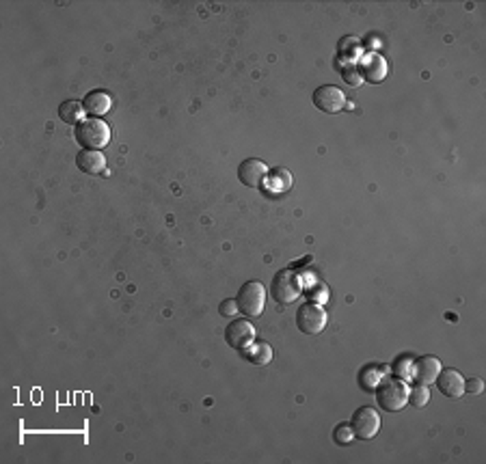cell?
Masks as SVG:
<instances>
[{
	"mask_svg": "<svg viewBox=\"0 0 486 464\" xmlns=\"http://www.w3.org/2000/svg\"><path fill=\"white\" fill-rule=\"evenodd\" d=\"M313 287H315V289H311V302H324V300H327V296H329L327 285L318 283V285H313Z\"/></svg>",
	"mask_w": 486,
	"mask_h": 464,
	"instance_id": "cell-23",
	"label": "cell"
},
{
	"mask_svg": "<svg viewBox=\"0 0 486 464\" xmlns=\"http://www.w3.org/2000/svg\"><path fill=\"white\" fill-rule=\"evenodd\" d=\"M437 386H439V391L452 400L465 396V378L460 376L458 369H441V373L437 376Z\"/></svg>",
	"mask_w": 486,
	"mask_h": 464,
	"instance_id": "cell-10",
	"label": "cell"
},
{
	"mask_svg": "<svg viewBox=\"0 0 486 464\" xmlns=\"http://www.w3.org/2000/svg\"><path fill=\"white\" fill-rule=\"evenodd\" d=\"M85 106L80 104L78 100H65L61 106H59V117H61V121H65V123H69V125H74V123H78L80 119L85 117Z\"/></svg>",
	"mask_w": 486,
	"mask_h": 464,
	"instance_id": "cell-16",
	"label": "cell"
},
{
	"mask_svg": "<svg viewBox=\"0 0 486 464\" xmlns=\"http://www.w3.org/2000/svg\"><path fill=\"white\" fill-rule=\"evenodd\" d=\"M313 106L327 115H338L346 108V96L333 85H322L313 91Z\"/></svg>",
	"mask_w": 486,
	"mask_h": 464,
	"instance_id": "cell-7",
	"label": "cell"
},
{
	"mask_svg": "<svg viewBox=\"0 0 486 464\" xmlns=\"http://www.w3.org/2000/svg\"><path fill=\"white\" fill-rule=\"evenodd\" d=\"M303 292V279L296 274V270H281L275 274L270 294L277 302L281 304H292Z\"/></svg>",
	"mask_w": 486,
	"mask_h": 464,
	"instance_id": "cell-4",
	"label": "cell"
},
{
	"mask_svg": "<svg viewBox=\"0 0 486 464\" xmlns=\"http://www.w3.org/2000/svg\"><path fill=\"white\" fill-rule=\"evenodd\" d=\"M266 175H268V167L258 158H249L245 163H240L238 167V180L249 188H262L266 182Z\"/></svg>",
	"mask_w": 486,
	"mask_h": 464,
	"instance_id": "cell-9",
	"label": "cell"
},
{
	"mask_svg": "<svg viewBox=\"0 0 486 464\" xmlns=\"http://www.w3.org/2000/svg\"><path fill=\"white\" fill-rule=\"evenodd\" d=\"M385 376V367H368L361 371V386H363V391H374L376 389V384L383 380Z\"/></svg>",
	"mask_w": 486,
	"mask_h": 464,
	"instance_id": "cell-18",
	"label": "cell"
},
{
	"mask_svg": "<svg viewBox=\"0 0 486 464\" xmlns=\"http://www.w3.org/2000/svg\"><path fill=\"white\" fill-rule=\"evenodd\" d=\"M76 140L85 149H98L102 151L111 143V128L102 119H87L80 121L76 128Z\"/></svg>",
	"mask_w": 486,
	"mask_h": 464,
	"instance_id": "cell-2",
	"label": "cell"
},
{
	"mask_svg": "<svg viewBox=\"0 0 486 464\" xmlns=\"http://www.w3.org/2000/svg\"><path fill=\"white\" fill-rule=\"evenodd\" d=\"M296 324L298 331L305 335H320L327 326V314H324V309L315 302H303L296 311Z\"/></svg>",
	"mask_w": 486,
	"mask_h": 464,
	"instance_id": "cell-5",
	"label": "cell"
},
{
	"mask_svg": "<svg viewBox=\"0 0 486 464\" xmlns=\"http://www.w3.org/2000/svg\"><path fill=\"white\" fill-rule=\"evenodd\" d=\"M376 400L387 413H398L409 402V386L402 378H385L376 384Z\"/></svg>",
	"mask_w": 486,
	"mask_h": 464,
	"instance_id": "cell-1",
	"label": "cell"
},
{
	"mask_svg": "<svg viewBox=\"0 0 486 464\" xmlns=\"http://www.w3.org/2000/svg\"><path fill=\"white\" fill-rule=\"evenodd\" d=\"M218 311H221V316H236V311H240V309H238L236 300H225V302H221Z\"/></svg>",
	"mask_w": 486,
	"mask_h": 464,
	"instance_id": "cell-24",
	"label": "cell"
},
{
	"mask_svg": "<svg viewBox=\"0 0 486 464\" xmlns=\"http://www.w3.org/2000/svg\"><path fill=\"white\" fill-rule=\"evenodd\" d=\"M242 356L258 367H264L273 361V348L266 341H253L251 346H247L245 350H242Z\"/></svg>",
	"mask_w": 486,
	"mask_h": 464,
	"instance_id": "cell-15",
	"label": "cell"
},
{
	"mask_svg": "<svg viewBox=\"0 0 486 464\" xmlns=\"http://www.w3.org/2000/svg\"><path fill=\"white\" fill-rule=\"evenodd\" d=\"M238 309L247 318H260L264 314V306H266V289L260 281H249L240 287L238 292Z\"/></svg>",
	"mask_w": 486,
	"mask_h": 464,
	"instance_id": "cell-3",
	"label": "cell"
},
{
	"mask_svg": "<svg viewBox=\"0 0 486 464\" xmlns=\"http://www.w3.org/2000/svg\"><path fill=\"white\" fill-rule=\"evenodd\" d=\"M255 339V329L249 320H231L225 329V341L233 350H245Z\"/></svg>",
	"mask_w": 486,
	"mask_h": 464,
	"instance_id": "cell-8",
	"label": "cell"
},
{
	"mask_svg": "<svg viewBox=\"0 0 486 464\" xmlns=\"http://www.w3.org/2000/svg\"><path fill=\"white\" fill-rule=\"evenodd\" d=\"M266 182H268V192L270 195H283V192H288L292 188V175L285 169L270 171V177Z\"/></svg>",
	"mask_w": 486,
	"mask_h": 464,
	"instance_id": "cell-17",
	"label": "cell"
},
{
	"mask_svg": "<svg viewBox=\"0 0 486 464\" xmlns=\"http://www.w3.org/2000/svg\"><path fill=\"white\" fill-rule=\"evenodd\" d=\"M350 428L359 440H372L380 430V415L372 406H361L350 419Z\"/></svg>",
	"mask_w": 486,
	"mask_h": 464,
	"instance_id": "cell-6",
	"label": "cell"
},
{
	"mask_svg": "<svg viewBox=\"0 0 486 464\" xmlns=\"http://www.w3.org/2000/svg\"><path fill=\"white\" fill-rule=\"evenodd\" d=\"M409 402L415 406V408H424L428 402H430V391H428V384H413L409 389Z\"/></svg>",
	"mask_w": 486,
	"mask_h": 464,
	"instance_id": "cell-19",
	"label": "cell"
},
{
	"mask_svg": "<svg viewBox=\"0 0 486 464\" xmlns=\"http://www.w3.org/2000/svg\"><path fill=\"white\" fill-rule=\"evenodd\" d=\"M344 81H346L348 85H353V87H359V85L363 83L361 73L355 69V65H348V67L344 69Z\"/></svg>",
	"mask_w": 486,
	"mask_h": 464,
	"instance_id": "cell-22",
	"label": "cell"
},
{
	"mask_svg": "<svg viewBox=\"0 0 486 464\" xmlns=\"http://www.w3.org/2000/svg\"><path fill=\"white\" fill-rule=\"evenodd\" d=\"M482 389H484V382L480 378H471L469 382H465V393L467 391L469 393H482Z\"/></svg>",
	"mask_w": 486,
	"mask_h": 464,
	"instance_id": "cell-25",
	"label": "cell"
},
{
	"mask_svg": "<svg viewBox=\"0 0 486 464\" xmlns=\"http://www.w3.org/2000/svg\"><path fill=\"white\" fill-rule=\"evenodd\" d=\"M353 436H355V432H353L350 423H338L335 430H333V440L338 445H342V447L350 445L353 443Z\"/></svg>",
	"mask_w": 486,
	"mask_h": 464,
	"instance_id": "cell-21",
	"label": "cell"
},
{
	"mask_svg": "<svg viewBox=\"0 0 486 464\" xmlns=\"http://www.w3.org/2000/svg\"><path fill=\"white\" fill-rule=\"evenodd\" d=\"M361 78L368 83H383L387 78V61L378 54H368L361 63Z\"/></svg>",
	"mask_w": 486,
	"mask_h": 464,
	"instance_id": "cell-13",
	"label": "cell"
},
{
	"mask_svg": "<svg viewBox=\"0 0 486 464\" xmlns=\"http://www.w3.org/2000/svg\"><path fill=\"white\" fill-rule=\"evenodd\" d=\"M76 165L83 173L100 175L106 169V158H104V153L98 151V149H80L78 156H76Z\"/></svg>",
	"mask_w": 486,
	"mask_h": 464,
	"instance_id": "cell-11",
	"label": "cell"
},
{
	"mask_svg": "<svg viewBox=\"0 0 486 464\" xmlns=\"http://www.w3.org/2000/svg\"><path fill=\"white\" fill-rule=\"evenodd\" d=\"M441 373V361L437 356H420L413 361V378L422 384H432Z\"/></svg>",
	"mask_w": 486,
	"mask_h": 464,
	"instance_id": "cell-12",
	"label": "cell"
},
{
	"mask_svg": "<svg viewBox=\"0 0 486 464\" xmlns=\"http://www.w3.org/2000/svg\"><path fill=\"white\" fill-rule=\"evenodd\" d=\"M413 356H400L395 363H393V371H395V376L398 378H402V380H409V378H413Z\"/></svg>",
	"mask_w": 486,
	"mask_h": 464,
	"instance_id": "cell-20",
	"label": "cell"
},
{
	"mask_svg": "<svg viewBox=\"0 0 486 464\" xmlns=\"http://www.w3.org/2000/svg\"><path fill=\"white\" fill-rule=\"evenodd\" d=\"M85 110L93 117H104L111 106H113V98L108 91H91L89 96H85V102H83Z\"/></svg>",
	"mask_w": 486,
	"mask_h": 464,
	"instance_id": "cell-14",
	"label": "cell"
}]
</instances>
